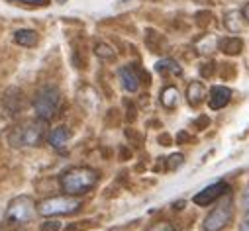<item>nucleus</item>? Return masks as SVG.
<instances>
[{
    "mask_svg": "<svg viewBox=\"0 0 249 231\" xmlns=\"http://www.w3.org/2000/svg\"><path fill=\"white\" fill-rule=\"evenodd\" d=\"M98 182V172L90 166H75L61 175V188L71 196H81L92 190Z\"/></svg>",
    "mask_w": 249,
    "mask_h": 231,
    "instance_id": "f257e3e1",
    "label": "nucleus"
},
{
    "mask_svg": "<svg viewBox=\"0 0 249 231\" xmlns=\"http://www.w3.org/2000/svg\"><path fill=\"white\" fill-rule=\"evenodd\" d=\"M81 208V200L77 196H51L45 198L43 202H39L37 212L45 217H53V215H71L75 212H79Z\"/></svg>",
    "mask_w": 249,
    "mask_h": 231,
    "instance_id": "f03ea898",
    "label": "nucleus"
},
{
    "mask_svg": "<svg viewBox=\"0 0 249 231\" xmlns=\"http://www.w3.org/2000/svg\"><path fill=\"white\" fill-rule=\"evenodd\" d=\"M45 137V128L43 120L37 122H28L24 126H18L10 133V143L14 147H37Z\"/></svg>",
    "mask_w": 249,
    "mask_h": 231,
    "instance_id": "7ed1b4c3",
    "label": "nucleus"
},
{
    "mask_svg": "<svg viewBox=\"0 0 249 231\" xmlns=\"http://www.w3.org/2000/svg\"><path fill=\"white\" fill-rule=\"evenodd\" d=\"M59 106H61V92L55 86L41 88L34 98V110L37 114V118L43 122L53 118L59 110Z\"/></svg>",
    "mask_w": 249,
    "mask_h": 231,
    "instance_id": "20e7f679",
    "label": "nucleus"
},
{
    "mask_svg": "<svg viewBox=\"0 0 249 231\" xmlns=\"http://www.w3.org/2000/svg\"><path fill=\"white\" fill-rule=\"evenodd\" d=\"M36 204L30 196H18L8 204L4 221L10 225H24L36 217Z\"/></svg>",
    "mask_w": 249,
    "mask_h": 231,
    "instance_id": "39448f33",
    "label": "nucleus"
},
{
    "mask_svg": "<svg viewBox=\"0 0 249 231\" xmlns=\"http://www.w3.org/2000/svg\"><path fill=\"white\" fill-rule=\"evenodd\" d=\"M233 217V200L230 192H226V200L220 202L206 217H204V231H220L224 229Z\"/></svg>",
    "mask_w": 249,
    "mask_h": 231,
    "instance_id": "423d86ee",
    "label": "nucleus"
},
{
    "mask_svg": "<svg viewBox=\"0 0 249 231\" xmlns=\"http://www.w3.org/2000/svg\"><path fill=\"white\" fill-rule=\"evenodd\" d=\"M226 192H230V186H228V182L220 181V182H214V184L202 188L198 194H195L193 202H195L196 206H210V204H214L218 198H222Z\"/></svg>",
    "mask_w": 249,
    "mask_h": 231,
    "instance_id": "0eeeda50",
    "label": "nucleus"
},
{
    "mask_svg": "<svg viewBox=\"0 0 249 231\" xmlns=\"http://www.w3.org/2000/svg\"><path fill=\"white\" fill-rule=\"evenodd\" d=\"M231 102V90L228 86H212L210 88V98H208V106L212 110H222Z\"/></svg>",
    "mask_w": 249,
    "mask_h": 231,
    "instance_id": "6e6552de",
    "label": "nucleus"
},
{
    "mask_svg": "<svg viewBox=\"0 0 249 231\" xmlns=\"http://www.w3.org/2000/svg\"><path fill=\"white\" fill-rule=\"evenodd\" d=\"M120 81L124 84V88H126L128 92H138L140 84H142V79H140V73L134 65H126L120 69Z\"/></svg>",
    "mask_w": 249,
    "mask_h": 231,
    "instance_id": "1a4fd4ad",
    "label": "nucleus"
},
{
    "mask_svg": "<svg viewBox=\"0 0 249 231\" xmlns=\"http://www.w3.org/2000/svg\"><path fill=\"white\" fill-rule=\"evenodd\" d=\"M204 98H206V88H204V84L198 82V81L191 82L189 88H186V102H189L193 108H196V106H200V104L204 102Z\"/></svg>",
    "mask_w": 249,
    "mask_h": 231,
    "instance_id": "9d476101",
    "label": "nucleus"
},
{
    "mask_svg": "<svg viewBox=\"0 0 249 231\" xmlns=\"http://www.w3.org/2000/svg\"><path fill=\"white\" fill-rule=\"evenodd\" d=\"M218 49L226 55H239L243 51V39L241 37H222V39H218Z\"/></svg>",
    "mask_w": 249,
    "mask_h": 231,
    "instance_id": "9b49d317",
    "label": "nucleus"
},
{
    "mask_svg": "<svg viewBox=\"0 0 249 231\" xmlns=\"http://www.w3.org/2000/svg\"><path fill=\"white\" fill-rule=\"evenodd\" d=\"M69 139H71V132H69L65 126H59V128H55V130L49 133V143H51L55 149H63Z\"/></svg>",
    "mask_w": 249,
    "mask_h": 231,
    "instance_id": "f8f14e48",
    "label": "nucleus"
},
{
    "mask_svg": "<svg viewBox=\"0 0 249 231\" xmlns=\"http://www.w3.org/2000/svg\"><path fill=\"white\" fill-rule=\"evenodd\" d=\"M155 71L163 77H180L182 75V69L178 67L177 61L173 59H161L157 65H155Z\"/></svg>",
    "mask_w": 249,
    "mask_h": 231,
    "instance_id": "ddd939ff",
    "label": "nucleus"
},
{
    "mask_svg": "<svg viewBox=\"0 0 249 231\" xmlns=\"http://www.w3.org/2000/svg\"><path fill=\"white\" fill-rule=\"evenodd\" d=\"M14 41L18 45H22V47H34L39 41V35L34 30H18L14 33Z\"/></svg>",
    "mask_w": 249,
    "mask_h": 231,
    "instance_id": "4468645a",
    "label": "nucleus"
},
{
    "mask_svg": "<svg viewBox=\"0 0 249 231\" xmlns=\"http://www.w3.org/2000/svg\"><path fill=\"white\" fill-rule=\"evenodd\" d=\"M161 104H163L167 110H173V108L178 104V90H177V86L169 84V86H165V88L161 90Z\"/></svg>",
    "mask_w": 249,
    "mask_h": 231,
    "instance_id": "2eb2a0df",
    "label": "nucleus"
},
{
    "mask_svg": "<svg viewBox=\"0 0 249 231\" xmlns=\"http://www.w3.org/2000/svg\"><path fill=\"white\" fill-rule=\"evenodd\" d=\"M224 26H226V30L231 32V33L241 32V14H239V10H230V12L224 16Z\"/></svg>",
    "mask_w": 249,
    "mask_h": 231,
    "instance_id": "dca6fc26",
    "label": "nucleus"
},
{
    "mask_svg": "<svg viewBox=\"0 0 249 231\" xmlns=\"http://www.w3.org/2000/svg\"><path fill=\"white\" fill-rule=\"evenodd\" d=\"M94 53H96V57H100V59H106V61H110V59H114V57H116V51L108 43H102V41L94 45Z\"/></svg>",
    "mask_w": 249,
    "mask_h": 231,
    "instance_id": "f3484780",
    "label": "nucleus"
},
{
    "mask_svg": "<svg viewBox=\"0 0 249 231\" xmlns=\"http://www.w3.org/2000/svg\"><path fill=\"white\" fill-rule=\"evenodd\" d=\"M182 163H184V157L180 153H175V155H171L167 159V170H175V168L182 166Z\"/></svg>",
    "mask_w": 249,
    "mask_h": 231,
    "instance_id": "a211bd4d",
    "label": "nucleus"
},
{
    "mask_svg": "<svg viewBox=\"0 0 249 231\" xmlns=\"http://www.w3.org/2000/svg\"><path fill=\"white\" fill-rule=\"evenodd\" d=\"M196 20H198V26H200V28H206V26L212 24V14L206 12V10H202V12L196 14Z\"/></svg>",
    "mask_w": 249,
    "mask_h": 231,
    "instance_id": "6ab92c4d",
    "label": "nucleus"
},
{
    "mask_svg": "<svg viewBox=\"0 0 249 231\" xmlns=\"http://www.w3.org/2000/svg\"><path fill=\"white\" fill-rule=\"evenodd\" d=\"M41 231H61V221L57 219H47L41 223Z\"/></svg>",
    "mask_w": 249,
    "mask_h": 231,
    "instance_id": "aec40b11",
    "label": "nucleus"
},
{
    "mask_svg": "<svg viewBox=\"0 0 249 231\" xmlns=\"http://www.w3.org/2000/svg\"><path fill=\"white\" fill-rule=\"evenodd\" d=\"M200 75H202L204 79H210V77L214 75V63H212V61L202 63V65H200Z\"/></svg>",
    "mask_w": 249,
    "mask_h": 231,
    "instance_id": "412c9836",
    "label": "nucleus"
},
{
    "mask_svg": "<svg viewBox=\"0 0 249 231\" xmlns=\"http://www.w3.org/2000/svg\"><path fill=\"white\" fill-rule=\"evenodd\" d=\"M10 2L30 4V6H47V4H49V0H10Z\"/></svg>",
    "mask_w": 249,
    "mask_h": 231,
    "instance_id": "4be33fe9",
    "label": "nucleus"
},
{
    "mask_svg": "<svg viewBox=\"0 0 249 231\" xmlns=\"http://www.w3.org/2000/svg\"><path fill=\"white\" fill-rule=\"evenodd\" d=\"M147 231H173V227H171L167 221H161V223H155V225H151Z\"/></svg>",
    "mask_w": 249,
    "mask_h": 231,
    "instance_id": "5701e85b",
    "label": "nucleus"
},
{
    "mask_svg": "<svg viewBox=\"0 0 249 231\" xmlns=\"http://www.w3.org/2000/svg\"><path fill=\"white\" fill-rule=\"evenodd\" d=\"M210 126V120H208V116H200V120L196 122V128L198 130H206Z\"/></svg>",
    "mask_w": 249,
    "mask_h": 231,
    "instance_id": "b1692460",
    "label": "nucleus"
},
{
    "mask_svg": "<svg viewBox=\"0 0 249 231\" xmlns=\"http://www.w3.org/2000/svg\"><path fill=\"white\" fill-rule=\"evenodd\" d=\"M241 204H243L245 210H249V186H247L245 192H243V200H241Z\"/></svg>",
    "mask_w": 249,
    "mask_h": 231,
    "instance_id": "393cba45",
    "label": "nucleus"
},
{
    "mask_svg": "<svg viewBox=\"0 0 249 231\" xmlns=\"http://www.w3.org/2000/svg\"><path fill=\"white\" fill-rule=\"evenodd\" d=\"M239 231H249V210H247V215H245L243 223L239 225Z\"/></svg>",
    "mask_w": 249,
    "mask_h": 231,
    "instance_id": "a878e982",
    "label": "nucleus"
},
{
    "mask_svg": "<svg viewBox=\"0 0 249 231\" xmlns=\"http://www.w3.org/2000/svg\"><path fill=\"white\" fill-rule=\"evenodd\" d=\"M241 18H243V20L249 24V2L243 6V10H241Z\"/></svg>",
    "mask_w": 249,
    "mask_h": 231,
    "instance_id": "bb28decb",
    "label": "nucleus"
},
{
    "mask_svg": "<svg viewBox=\"0 0 249 231\" xmlns=\"http://www.w3.org/2000/svg\"><path fill=\"white\" fill-rule=\"evenodd\" d=\"M57 2H59V4H65V2H67V0H57Z\"/></svg>",
    "mask_w": 249,
    "mask_h": 231,
    "instance_id": "cd10ccee",
    "label": "nucleus"
},
{
    "mask_svg": "<svg viewBox=\"0 0 249 231\" xmlns=\"http://www.w3.org/2000/svg\"><path fill=\"white\" fill-rule=\"evenodd\" d=\"M120 2H128V0H120Z\"/></svg>",
    "mask_w": 249,
    "mask_h": 231,
    "instance_id": "c85d7f7f",
    "label": "nucleus"
},
{
    "mask_svg": "<svg viewBox=\"0 0 249 231\" xmlns=\"http://www.w3.org/2000/svg\"><path fill=\"white\" fill-rule=\"evenodd\" d=\"M20 231H22V229H20Z\"/></svg>",
    "mask_w": 249,
    "mask_h": 231,
    "instance_id": "c756f323",
    "label": "nucleus"
}]
</instances>
